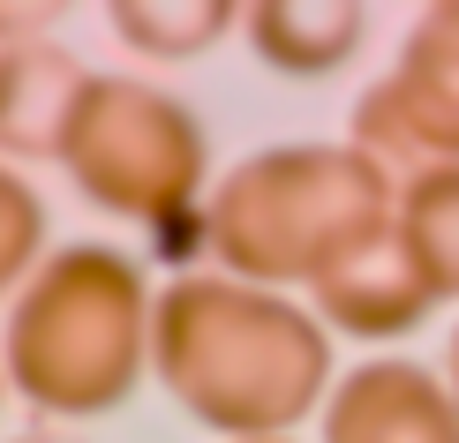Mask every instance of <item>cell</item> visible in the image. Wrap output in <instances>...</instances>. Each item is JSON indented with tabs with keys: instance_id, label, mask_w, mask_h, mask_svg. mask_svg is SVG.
I'll use <instances>...</instances> for the list:
<instances>
[{
	"instance_id": "cell-1",
	"label": "cell",
	"mask_w": 459,
	"mask_h": 443,
	"mask_svg": "<svg viewBox=\"0 0 459 443\" xmlns=\"http://www.w3.org/2000/svg\"><path fill=\"white\" fill-rule=\"evenodd\" d=\"M151 376L226 443L294 436L339 383V345L309 301L226 271H181L151 308Z\"/></svg>"
},
{
	"instance_id": "cell-2",
	"label": "cell",
	"mask_w": 459,
	"mask_h": 443,
	"mask_svg": "<svg viewBox=\"0 0 459 443\" xmlns=\"http://www.w3.org/2000/svg\"><path fill=\"white\" fill-rule=\"evenodd\" d=\"M151 294L143 263L113 241H61L8 301L0 369L8 391L46 421H106L151 376Z\"/></svg>"
},
{
	"instance_id": "cell-3",
	"label": "cell",
	"mask_w": 459,
	"mask_h": 443,
	"mask_svg": "<svg viewBox=\"0 0 459 443\" xmlns=\"http://www.w3.org/2000/svg\"><path fill=\"white\" fill-rule=\"evenodd\" d=\"M399 210V181L354 143H279L226 166L204 196V234L226 278L309 294L339 256L377 241Z\"/></svg>"
},
{
	"instance_id": "cell-4",
	"label": "cell",
	"mask_w": 459,
	"mask_h": 443,
	"mask_svg": "<svg viewBox=\"0 0 459 443\" xmlns=\"http://www.w3.org/2000/svg\"><path fill=\"white\" fill-rule=\"evenodd\" d=\"M61 173L99 210L159 234L181 210H204V196H212V143H204L196 113L174 90L91 68L83 98L68 113V136H61Z\"/></svg>"
},
{
	"instance_id": "cell-5",
	"label": "cell",
	"mask_w": 459,
	"mask_h": 443,
	"mask_svg": "<svg viewBox=\"0 0 459 443\" xmlns=\"http://www.w3.org/2000/svg\"><path fill=\"white\" fill-rule=\"evenodd\" d=\"M347 143L392 181L459 166V0H437L407 23L392 68L354 98Z\"/></svg>"
},
{
	"instance_id": "cell-6",
	"label": "cell",
	"mask_w": 459,
	"mask_h": 443,
	"mask_svg": "<svg viewBox=\"0 0 459 443\" xmlns=\"http://www.w3.org/2000/svg\"><path fill=\"white\" fill-rule=\"evenodd\" d=\"M316 443H459V398L407 354H369L339 369L316 413Z\"/></svg>"
},
{
	"instance_id": "cell-7",
	"label": "cell",
	"mask_w": 459,
	"mask_h": 443,
	"mask_svg": "<svg viewBox=\"0 0 459 443\" xmlns=\"http://www.w3.org/2000/svg\"><path fill=\"white\" fill-rule=\"evenodd\" d=\"M309 308H316V323H324L332 338L399 345V338H414V331L437 316V294H429V278L414 271L407 241L385 226L377 241H361L354 256H339L332 271L309 285Z\"/></svg>"
},
{
	"instance_id": "cell-8",
	"label": "cell",
	"mask_w": 459,
	"mask_h": 443,
	"mask_svg": "<svg viewBox=\"0 0 459 443\" xmlns=\"http://www.w3.org/2000/svg\"><path fill=\"white\" fill-rule=\"evenodd\" d=\"M91 68L53 38L0 46V158L8 166H61L68 113L83 98Z\"/></svg>"
},
{
	"instance_id": "cell-9",
	"label": "cell",
	"mask_w": 459,
	"mask_h": 443,
	"mask_svg": "<svg viewBox=\"0 0 459 443\" xmlns=\"http://www.w3.org/2000/svg\"><path fill=\"white\" fill-rule=\"evenodd\" d=\"M241 38L272 75L324 83L361 53L369 15L354 0H256V8H241Z\"/></svg>"
},
{
	"instance_id": "cell-10",
	"label": "cell",
	"mask_w": 459,
	"mask_h": 443,
	"mask_svg": "<svg viewBox=\"0 0 459 443\" xmlns=\"http://www.w3.org/2000/svg\"><path fill=\"white\" fill-rule=\"evenodd\" d=\"M392 234L407 241V256H414V271L429 278L437 308L459 301V166H429V173H414V181H399Z\"/></svg>"
},
{
	"instance_id": "cell-11",
	"label": "cell",
	"mask_w": 459,
	"mask_h": 443,
	"mask_svg": "<svg viewBox=\"0 0 459 443\" xmlns=\"http://www.w3.org/2000/svg\"><path fill=\"white\" fill-rule=\"evenodd\" d=\"M106 30L121 38L136 61H196L219 38L241 30V8L234 0H113Z\"/></svg>"
},
{
	"instance_id": "cell-12",
	"label": "cell",
	"mask_w": 459,
	"mask_h": 443,
	"mask_svg": "<svg viewBox=\"0 0 459 443\" xmlns=\"http://www.w3.org/2000/svg\"><path fill=\"white\" fill-rule=\"evenodd\" d=\"M38 263H46V196L23 181V166L0 158V301L23 294Z\"/></svg>"
},
{
	"instance_id": "cell-13",
	"label": "cell",
	"mask_w": 459,
	"mask_h": 443,
	"mask_svg": "<svg viewBox=\"0 0 459 443\" xmlns=\"http://www.w3.org/2000/svg\"><path fill=\"white\" fill-rule=\"evenodd\" d=\"M437 376H445V391L459 398V323L445 331V361H437Z\"/></svg>"
},
{
	"instance_id": "cell-14",
	"label": "cell",
	"mask_w": 459,
	"mask_h": 443,
	"mask_svg": "<svg viewBox=\"0 0 459 443\" xmlns=\"http://www.w3.org/2000/svg\"><path fill=\"white\" fill-rule=\"evenodd\" d=\"M8 443H83V436H68V429H23V436H8Z\"/></svg>"
},
{
	"instance_id": "cell-15",
	"label": "cell",
	"mask_w": 459,
	"mask_h": 443,
	"mask_svg": "<svg viewBox=\"0 0 459 443\" xmlns=\"http://www.w3.org/2000/svg\"><path fill=\"white\" fill-rule=\"evenodd\" d=\"M0 413H8V369H0Z\"/></svg>"
},
{
	"instance_id": "cell-16",
	"label": "cell",
	"mask_w": 459,
	"mask_h": 443,
	"mask_svg": "<svg viewBox=\"0 0 459 443\" xmlns=\"http://www.w3.org/2000/svg\"><path fill=\"white\" fill-rule=\"evenodd\" d=\"M256 443H294V436H256Z\"/></svg>"
}]
</instances>
